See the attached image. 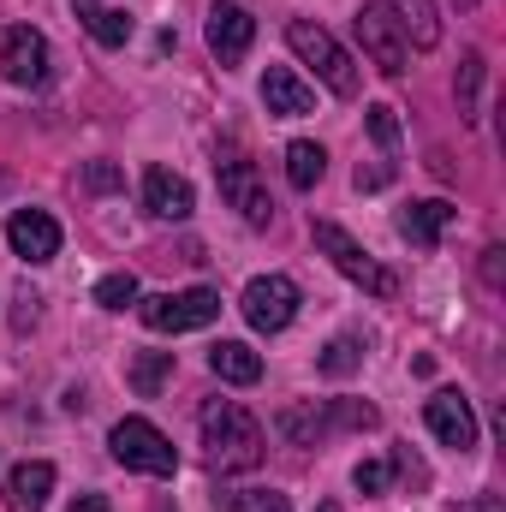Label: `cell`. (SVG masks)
<instances>
[{
    "label": "cell",
    "mask_w": 506,
    "mask_h": 512,
    "mask_svg": "<svg viewBox=\"0 0 506 512\" xmlns=\"http://www.w3.org/2000/svg\"><path fill=\"white\" fill-rule=\"evenodd\" d=\"M268 453V435L239 399H209L203 405V459L209 471H256Z\"/></svg>",
    "instance_id": "1"
},
{
    "label": "cell",
    "mask_w": 506,
    "mask_h": 512,
    "mask_svg": "<svg viewBox=\"0 0 506 512\" xmlns=\"http://www.w3.org/2000/svg\"><path fill=\"white\" fill-rule=\"evenodd\" d=\"M286 42H292V54H298L304 66H316V78H322L334 96H346V102L358 96V60H352L316 18H292V24H286Z\"/></svg>",
    "instance_id": "2"
},
{
    "label": "cell",
    "mask_w": 506,
    "mask_h": 512,
    "mask_svg": "<svg viewBox=\"0 0 506 512\" xmlns=\"http://www.w3.org/2000/svg\"><path fill=\"white\" fill-rule=\"evenodd\" d=\"M108 453H114L126 471H143V477H173V471H179L173 441H167L149 417H120V423L108 429Z\"/></svg>",
    "instance_id": "3"
},
{
    "label": "cell",
    "mask_w": 506,
    "mask_h": 512,
    "mask_svg": "<svg viewBox=\"0 0 506 512\" xmlns=\"http://www.w3.org/2000/svg\"><path fill=\"white\" fill-rule=\"evenodd\" d=\"M310 239H316V251L328 256V262H334V268H340L352 286H364L370 298H393V274H387V268H381L376 256L364 251V245H358L346 227H334V221H316V227H310Z\"/></svg>",
    "instance_id": "4"
},
{
    "label": "cell",
    "mask_w": 506,
    "mask_h": 512,
    "mask_svg": "<svg viewBox=\"0 0 506 512\" xmlns=\"http://www.w3.org/2000/svg\"><path fill=\"white\" fill-rule=\"evenodd\" d=\"M137 316H143V328H155V334H191V328H209V322L221 316V292H215V286L161 292V298H143Z\"/></svg>",
    "instance_id": "5"
},
{
    "label": "cell",
    "mask_w": 506,
    "mask_h": 512,
    "mask_svg": "<svg viewBox=\"0 0 506 512\" xmlns=\"http://www.w3.org/2000/svg\"><path fill=\"white\" fill-rule=\"evenodd\" d=\"M298 286L286 280V274H256L251 286H245V298H239V310H245V322H251L256 334H280V328H292V316H298Z\"/></svg>",
    "instance_id": "6"
},
{
    "label": "cell",
    "mask_w": 506,
    "mask_h": 512,
    "mask_svg": "<svg viewBox=\"0 0 506 512\" xmlns=\"http://www.w3.org/2000/svg\"><path fill=\"white\" fill-rule=\"evenodd\" d=\"M352 30H358V42H364V54L376 60L387 78H399L405 66H411V48H405V36H399V24H393V12L381 6V0H364L358 6V18H352Z\"/></svg>",
    "instance_id": "7"
},
{
    "label": "cell",
    "mask_w": 506,
    "mask_h": 512,
    "mask_svg": "<svg viewBox=\"0 0 506 512\" xmlns=\"http://www.w3.org/2000/svg\"><path fill=\"white\" fill-rule=\"evenodd\" d=\"M215 173H221V197L245 215V227H268L274 221V197H268V185L256 179V167L245 155H221Z\"/></svg>",
    "instance_id": "8"
},
{
    "label": "cell",
    "mask_w": 506,
    "mask_h": 512,
    "mask_svg": "<svg viewBox=\"0 0 506 512\" xmlns=\"http://www.w3.org/2000/svg\"><path fill=\"white\" fill-rule=\"evenodd\" d=\"M203 36H209V54H215L221 66H239V60L251 54V42H256V18L239 6V0H215Z\"/></svg>",
    "instance_id": "9"
},
{
    "label": "cell",
    "mask_w": 506,
    "mask_h": 512,
    "mask_svg": "<svg viewBox=\"0 0 506 512\" xmlns=\"http://www.w3.org/2000/svg\"><path fill=\"white\" fill-rule=\"evenodd\" d=\"M0 72H6V84L36 90V84L48 78V36L30 30V24H12V30L0 36Z\"/></svg>",
    "instance_id": "10"
},
{
    "label": "cell",
    "mask_w": 506,
    "mask_h": 512,
    "mask_svg": "<svg viewBox=\"0 0 506 512\" xmlns=\"http://www.w3.org/2000/svg\"><path fill=\"white\" fill-rule=\"evenodd\" d=\"M423 423H429V435L441 441V447H477V411H471V399L459 393V387H441L429 405H423Z\"/></svg>",
    "instance_id": "11"
},
{
    "label": "cell",
    "mask_w": 506,
    "mask_h": 512,
    "mask_svg": "<svg viewBox=\"0 0 506 512\" xmlns=\"http://www.w3.org/2000/svg\"><path fill=\"white\" fill-rule=\"evenodd\" d=\"M6 245H12V256H24L30 268H36V262H54V256H60V221L42 215V209H18V215L6 221Z\"/></svg>",
    "instance_id": "12"
},
{
    "label": "cell",
    "mask_w": 506,
    "mask_h": 512,
    "mask_svg": "<svg viewBox=\"0 0 506 512\" xmlns=\"http://www.w3.org/2000/svg\"><path fill=\"white\" fill-rule=\"evenodd\" d=\"M143 209H149L155 221H191L197 191H191L185 173H173V167H149V173H143Z\"/></svg>",
    "instance_id": "13"
},
{
    "label": "cell",
    "mask_w": 506,
    "mask_h": 512,
    "mask_svg": "<svg viewBox=\"0 0 506 512\" xmlns=\"http://www.w3.org/2000/svg\"><path fill=\"white\" fill-rule=\"evenodd\" d=\"M459 221V209L453 203H441V197H429V203H411V209H399V239L405 245H417V251H435L441 245V233Z\"/></svg>",
    "instance_id": "14"
},
{
    "label": "cell",
    "mask_w": 506,
    "mask_h": 512,
    "mask_svg": "<svg viewBox=\"0 0 506 512\" xmlns=\"http://www.w3.org/2000/svg\"><path fill=\"white\" fill-rule=\"evenodd\" d=\"M262 108L280 114V120H298V114L316 108V90H310L292 66H268V78H262Z\"/></svg>",
    "instance_id": "15"
},
{
    "label": "cell",
    "mask_w": 506,
    "mask_h": 512,
    "mask_svg": "<svg viewBox=\"0 0 506 512\" xmlns=\"http://www.w3.org/2000/svg\"><path fill=\"white\" fill-rule=\"evenodd\" d=\"M54 495V465L48 459H30L6 477V512H42Z\"/></svg>",
    "instance_id": "16"
},
{
    "label": "cell",
    "mask_w": 506,
    "mask_h": 512,
    "mask_svg": "<svg viewBox=\"0 0 506 512\" xmlns=\"http://www.w3.org/2000/svg\"><path fill=\"white\" fill-rule=\"evenodd\" d=\"M381 6L393 12L405 48H435V42H441V12H435V0H381Z\"/></svg>",
    "instance_id": "17"
},
{
    "label": "cell",
    "mask_w": 506,
    "mask_h": 512,
    "mask_svg": "<svg viewBox=\"0 0 506 512\" xmlns=\"http://www.w3.org/2000/svg\"><path fill=\"white\" fill-rule=\"evenodd\" d=\"M209 370L221 376V382H233V387H251L262 382V358H256L245 340H221L215 352H209Z\"/></svg>",
    "instance_id": "18"
},
{
    "label": "cell",
    "mask_w": 506,
    "mask_h": 512,
    "mask_svg": "<svg viewBox=\"0 0 506 512\" xmlns=\"http://www.w3.org/2000/svg\"><path fill=\"white\" fill-rule=\"evenodd\" d=\"M72 12L84 18V30H90L102 48H126L131 42V18L126 12H114V6H102V0H72Z\"/></svg>",
    "instance_id": "19"
},
{
    "label": "cell",
    "mask_w": 506,
    "mask_h": 512,
    "mask_svg": "<svg viewBox=\"0 0 506 512\" xmlns=\"http://www.w3.org/2000/svg\"><path fill=\"white\" fill-rule=\"evenodd\" d=\"M322 173H328V155H322V143H286V179L298 185V191H316L322 185Z\"/></svg>",
    "instance_id": "20"
},
{
    "label": "cell",
    "mask_w": 506,
    "mask_h": 512,
    "mask_svg": "<svg viewBox=\"0 0 506 512\" xmlns=\"http://www.w3.org/2000/svg\"><path fill=\"white\" fill-rule=\"evenodd\" d=\"M173 376V352H137L131 358V387H137V399H155L161 387Z\"/></svg>",
    "instance_id": "21"
},
{
    "label": "cell",
    "mask_w": 506,
    "mask_h": 512,
    "mask_svg": "<svg viewBox=\"0 0 506 512\" xmlns=\"http://www.w3.org/2000/svg\"><path fill=\"white\" fill-rule=\"evenodd\" d=\"M358 364H364V340H352V334L328 340V346H322V358H316V370H322V376H334V382H340V376H352Z\"/></svg>",
    "instance_id": "22"
},
{
    "label": "cell",
    "mask_w": 506,
    "mask_h": 512,
    "mask_svg": "<svg viewBox=\"0 0 506 512\" xmlns=\"http://www.w3.org/2000/svg\"><path fill=\"white\" fill-rule=\"evenodd\" d=\"M483 72H489V66H483V54H465V60H459V84H453V90H459V120H465V126L477 120V96H483Z\"/></svg>",
    "instance_id": "23"
},
{
    "label": "cell",
    "mask_w": 506,
    "mask_h": 512,
    "mask_svg": "<svg viewBox=\"0 0 506 512\" xmlns=\"http://www.w3.org/2000/svg\"><path fill=\"white\" fill-rule=\"evenodd\" d=\"M221 501H227V512H292L280 489H227Z\"/></svg>",
    "instance_id": "24"
},
{
    "label": "cell",
    "mask_w": 506,
    "mask_h": 512,
    "mask_svg": "<svg viewBox=\"0 0 506 512\" xmlns=\"http://www.w3.org/2000/svg\"><path fill=\"white\" fill-rule=\"evenodd\" d=\"M96 304H102V310H126V304H137V274H131V268L102 274V280H96Z\"/></svg>",
    "instance_id": "25"
},
{
    "label": "cell",
    "mask_w": 506,
    "mask_h": 512,
    "mask_svg": "<svg viewBox=\"0 0 506 512\" xmlns=\"http://www.w3.org/2000/svg\"><path fill=\"white\" fill-rule=\"evenodd\" d=\"M322 417H328V429H370V423H376V405H364V399H340V405H328Z\"/></svg>",
    "instance_id": "26"
},
{
    "label": "cell",
    "mask_w": 506,
    "mask_h": 512,
    "mask_svg": "<svg viewBox=\"0 0 506 512\" xmlns=\"http://www.w3.org/2000/svg\"><path fill=\"white\" fill-rule=\"evenodd\" d=\"M120 185H126V173H120L114 161H90V167H84V191L108 197V191H120Z\"/></svg>",
    "instance_id": "27"
},
{
    "label": "cell",
    "mask_w": 506,
    "mask_h": 512,
    "mask_svg": "<svg viewBox=\"0 0 506 512\" xmlns=\"http://www.w3.org/2000/svg\"><path fill=\"white\" fill-rule=\"evenodd\" d=\"M370 137H376L381 149H399V114H393L387 102H376V108H370Z\"/></svg>",
    "instance_id": "28"
},
{
    "label": "cell",
    "mask_w": 506,
    "mask_h": 512,
    "mask_svg": "<svg viewBox=\"0 0 506 512\" xmlns=\"http://www.w3.org/2000/svg\"><path fill=\"white\" fill-rule=\"evenodd\" d=\"M352 483H358V495H381V489H387V465H381V459H364V465L352 471Z\"/></svg>",
    "instance_id": "29"
},
{
    "label": "cell",
    "mask_w": 506,
    "mask_h": 512,
    "mask_svg": "<svg viewBox=\"0 0 506 512\" xmlns=\"http://www.w3.org/2000/svg\"><path fill=\"white\" fill-rule=\"evenodd\" d=\"M483 286H495V292L506 286V251H501V245H489V251H483Z\"/></svg>",
    "instance_id": "30"
},
{
    "label": "cell",
    "mask_w": 506,
    "mask_h": 512,
    "mask_svg": "<svg viewBox=\"0 0 506 512\" xmlns=\"http://www.w3.org/2000/svg\"><path fill=\"white\" fill-rule=\"evenodd\" d=\"M36 304H42V298L24 286V292H18V316H12V328H18V334H30V328H36Z\"/></svg>",
    "instance_id": "31"
},
{
    "label": "cell",
    "mask_w": 506,
    "mask_h": 512,
    "mask_svg": "<svg viewBox=\"0 0 506 512\" xmlns=\"http://www.w3.org/2000/svg\"><path fill=\"white\" fill-rule=\"evenodd\" d=\"M387 179H393V167H387V161H381V167H358V173H352V185H358V191H381Z\"/></svg>",
    "instance_id": "32"
},
{
    "label": "cell",
    "mask_w": 506,
    "mask_h": 512,
    "mask_svg": "<svg viewBox=\"0 0 506 512\" xmlns=\"http://www.w3.org/2000/svg\"><path fill=\"white\" fill-rule=\"evenodd\" d=\"M66 512H108V495H84V501H72Z\"/></svg>",
    "instance_id": "33"
},
{
    "label": "cell",
    "mask_w": 506,
    "mask_h": 512,
    "mask_svg": "<svg viewBox=\"0 0 506 512\" xmlns=\"http://www.w3.org/2000/svg\"><path fill=\"white\" fill-rule=\"evenodd\" d=\"M459 512H501V501H495V495H483L477 507H459Z\"/></svg>",
    "instance_id": "34"
},
{
    "label": "cell",
    "mask_w": 506,
    "mask_h": 512,
    "mask_svg": "<svg viewBox=\"0 0 506 512\" xmlns=\"http://www.w3.org/2000/svg\"><path fill=\"white\" fill-rule=\"evenodd\" d=\"M453 6H459V12H471V6H477V0H453Z\"/></svg>",
    "instance_id": "35"
},
{
    "label": "cell",
    "mask_w": 506,
    "mask_h": 512,
    "mask_svg": "<svg viewBox=\"0 0 506 512\" xmlns=\"http://www.w3.org/2000/svg\"><path fill=\"white\" fill-rule=\"evenodd\" d=\"M316 512H340V507H334V501H322V507H316Z\"/></svg>",
    "instance_id": "36"
},
{
    "label": "cell",
    "mask_w": 506,
    "mask_h": 512,
    "mask_svg": "<svg viewBox=\"0 0 506 512\" xmlns=\"http://www.w3.org/2000/svg\"><path fill=\"white\" fill-rule=\"evenodd\" d=\"M155 512H167V507H155Z\"/></svg>",
    "instance_id": "37"
}]
</instances>
